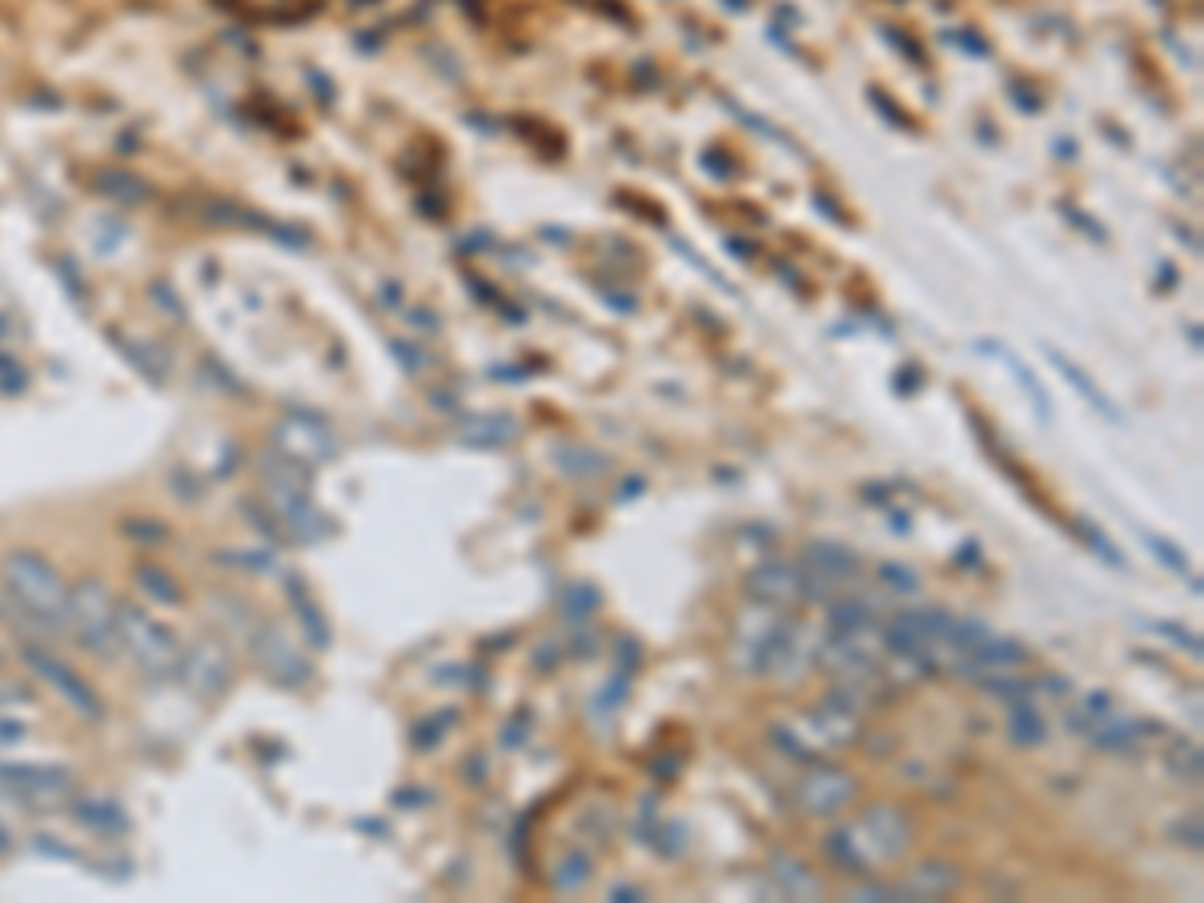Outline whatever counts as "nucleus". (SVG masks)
Listing matches in <instances>:
<instances>
[{"mask_svg":"<svg viewBox=\"0 0 1204 903\" xmlns=\"http://www.w3.org/2000/svg\"><path fill=\"white\" fill-rule=\"evenodd\" d=\"M879 578H883L891 590H899V594H916V590H920V574H916L912 566H903V562H883V566H879Z\"/></svg>","mask_w":1204,"mask_h":903,"instance_id":"nucleus-26","label":"nucleus"},{"mask_svg":"<svg viewBox=\"0 0 1204 903\" xmlns=\"http://www.w3.org/2000/svg\"><path fill=\"white\" fill-rule=\"evenodd\" d=\"M1040 687H1044V691H1052V695H1068V691H1072V683H1068V679H1044Z\"/></svg>","mask_w":1204,"mask_h":903,"instance_id":"nucleus-35","label":"nucleus"},{"mask_svg":"<svg viewBox=\"0 0 1204 903\" xmlns=\"http://www.w3.org/2000/svg\"><path fill=\"white\" fill-rule=\"evenodd\" d=\"M598 602H602L598 586H590V582H570L566 594H562V619H566V623H586V619L598 611Z\"/></svg>","mask_w":1204,"mask_h":903,"instance_id":"nucleus-16","label":"nucleus"},{"mask_svg":"<svg viewBox=\"0 0 1204 903\" xmlns=\"http://www.w3.org/2000/svg\"><path fill=\"white\" fill-rule=\"evenodd\" d=\"M615 655H619V671H627V675H635L639 663H643V647H639L635 639H619V643H615Z\"/></svg>","mask_w":1204,"mask_h":903,"instance_id":"nucleus-29","label":"nucleus"},{"mask_svg":"<svg viewBox=\"0 0 1204 903\" xmlns=\"http://www.w3.org/2000/svg\"><path fill=\"white\" fill-rule=\"evenodd\" d=\"M960 562H976V542H968V550H960Z\"/></svg>","mask_w":1204,"mask_h":903,"instance_id":"nucleus-38","label":"nucleus"},{"mask_svg":"<svg viewBox=\"0 0 1204 903\" xmlns=\"http://www.w3.org/2000/svg\"><path fill=\"white\" fill-rule=\"evenodd\" d=\"M747 594L763 607H795L803 598V566L795 562H763L747 578Z\"/></svg>","mask_w":1204,"mask_h":903,"instance_id":"nucleus-9","label":"nucleus"},{"mask_svg":"<svg viewBox=\"0 0 1204 903\" xmlns=\"http://www.w3.org/2000/svg\"><path fill=\"white\" fill-rule=\"evenodd\" d=\"M1200 747L1192 743V739H1172V747H1168V771L1176 775V779H1200Z\"/></svg>","mask_w":1204,"mask_h":903,"instance_id":"nucleus-18","label":"nucleus"},{"mask_svg":"<svg viewBox=\"0 0 1204 903\" xmlns=\"http://www.w3.org/2000/svg\"><path fill=\"white\" fill-rule=\"evenodd\" d=\"M113 623H117V643L121 651L153 679H165L181 667V647L169 627H161L149 611L129 607V602H113Z\"/></svg>","mask_w":1204,"mask_h":903,"instance_id":"nucleus-2","label":"nucleus"},{"mask_svg":"<svg viewBox=\"0 0 1204 903\" xmlns=\"http://www.w3.org/2000/svg\"><path fill=\"white\" fill-rule=\"evenodd\" d=\"M1052 362H1056V366H1060V370H1064V374H1068V378L1076 382V390H1080L1084 398H1092V402H1096V406H1100V410H1104V414H1108V418L1116 422V410H1112V402H1108V398H1104V394H1100V390H1096V386H1092V382H1088V378H1084V374H1080V370H1076L1072 362H1064V358H1060L1056 350H1052Z\"/></svg>","mask_w":1204,"mask_h":903,"instance_id":"nucleus-24","label":"nucleus"},{"mask_svg":"<svg viewBox=\"0 0 1204 903\" xmlns=\"http://www.w3.org/2000/svg\"><path fill=\"white\" fill-rule=\"evenodd\" d=\"M13 787L25 795V799H53V795H65L69 783L61 775H13Z\"/></svg>","mask_w":1204,"mask_h":903,"instance_id":"nucleus-23","label":"nucleus"},{"mask_svg":"<svg viewBox=\"0 0 1204 903\" xmlns=\"http://www.w3.org/2000/svg\"><path fill=\"white\" fill-rule=\"evenodd\" d=\"M952 631V615L944 607H916V611H899L887 627H883V647L891 655H924L944 647Z\"/></svg>","mask_w":1204,"mask_h":903,"instance_id":"nucleus-7","label":"nucleus"},{"mask_svg":"<svg viewBox=\"0 0 1204 903\" xmlns=\"http://www.w3.org/2000/svg\"><path fill=\"white\" fill-rule=\"evenodd\" d=\"M859 566H863L859 554H855L851 546H843V542H811V546L803 550V570L823 574V578H831L835 586L847 582V578H855Z\"/></svg>","mask_w":1204,"mask_h":903,"instance_id":"nucleus-10","label":"nucleus"},{"mask_svg":"<svg viewBox=\"0 0 1204 903\" xmlns=\"http://www.w3.org/2000/svg\"><path fill=\"white\" fill-rule=\"evenodd\" d=\"M823 851H827V859H835V867H843V871H867L871 863L863 859V851H859V843H855V835H851V827H835L827 839H823Z\"/></svg>","mask_w":1204,"mask_h":903,"instance_id":"nucleus-15","label":"nucleus"},{"mask_svg":"<svg viewBox=\"0 0 1204 903\" xmlns=\"http://www.w3.org/2000/svg\"><path fill=\"white\" fill-rule=\"evenodd\" d=\"M956 883H960V871L952 863H920L899 883V895L903 899H940V895L956 891Z\"/></svg>","mask_w":1204,"mask_h":903,"instance_id":"nucleus-11","label":"nucleus"},{"mask_svg":"<svg viewBox=\"0 0 1204 903\" xmlns=\"http://www.w3.org/2000/svg\"><path fill=\"white\" fill-rule=\"evenodd\" d=\"M631 679H635V675H627V671H615V675H611V683L594 695V703H590V707H594V715H598V719H602V715H615V711L623 707V699H627V691H631Z\"/></svg>","mask_w":1204,"mask_h":903,"instance_id":"nucleus-21","label":"nucleus"},{"mask_svg":"<svg viewBox=\"0 0 1204 903\" xmlns=\"http://www.w3.org/2000/svg\"><path fill=\"white\" fill-rule=\"evenodd\" d=\"M771 879H775L779 895H787V899H823V883L799 859H791V855H775L771 859Z\"/></svg>","mask_w":1204,"mask_h":903,"instance_id":"nucleus-12","label":"nucleus"},{"mask_svg":"<svg viewBox=\"0 0 1204 903\" xmlns=\"http://www.w3.org/2000/svg\"><path fill=\"white\" fill-rule=\"evenodd\" d=\"M611 895H615V899H623V903H635V899H643V891H635V887H615Z\"/></svg>","mask_w":1204,"mask_h":903,"instance_id":"nucleus-37","label":"nucleus"},{"mask_svg":"<svg viewBox=\"0 0 1204 903\" xmlns=\"http://www.w3.org/2000/svg\"><path fill=\"white\" fill-rule=\"evenodd\" d=\"M0 574H5L0 578L5 590L25 607L29 623H37L45 631H57L69 623V586L49 558H41L33 550H13L0 562Z\"/></svg>","mask_w":1204,"mask_h":903,"instance_id":"nucleus-1","label":"nucleus"},{"mask_svg":"<svg viewBox=\"0 0 1204 903\" xmlns=\"http://www.w3.org/2000/svg\"><path fill=\"white\" fill-rule=\"evenodd\" d=\"M558 655H562V651H558V643H546V647H538V651H534V667H554V663H558Z\"/></svg>","mask_w":1204,"mask_h":903,"instance_id":"nucleus-32","label":"nucleus"},{"mask_svg":"<svg viewBox=\"0 0 1204 903\" xmlns=\"http://www.w3.org/2000/svg\"><path fill=\"white\" fill-rule=\"evenodd\" d=\"M1164 727L1160 723H1148V719H1116V723H1104V727H1092L1088 739L1092 747L1100 751H1132L1140 743V735H1160Z\"/></svg>","mask_w":1204,"mask_h":903,"instance_id":"nucleus-13","label":"nucleus"},{"mask_svg":"<svg viewBox=\"0 0 1204 903\" xmlns=\"http://www.w3.org/2000/svg\"><path fill=\"white\" fill-rule=\"evenodd\" d=\"M570 651H574V655H582V659H590L598 647H594V639H590V635H574V647H570Z\"/></svg>","mask_w":1204,"mask_h":903,"instance_id":"nucleus-34","label":"nucleus"},{"mask_svg":"<svg viewBox=\"0 0 1204 903\" xmlns=\"http://www.w3.org/2000/svg\"><path fill=\"white\" fill-rule=\"evenodd\" d=\"M855 795H859L855 775H847L843 767H827V763L815 767V771H807V775L799 779V787H795L799 811H803V815H815V819H827V815L843 811L847 803H855Z\"/></svg>","mask_w":1204,"mask_h":903,"instance_id":"nucleus-8","label":"nucleus"},{"mask_svg":"<svg viewBox=\"0 0 1204 903\" xmlns=\"http://www.w3.org/2000/svg\"><path fill=\"white\" fill-rule=\"evenodd\" d=\"M1140 534H1144L1148 550H1152V554H1156V558H1160V562H1164L1168 570L1184 574V578H1188V586H1192V590H1200V582H1196V578L1188 574V558H1184V554H1180V550H1176V546H1172L1168 538H1160V534H1152V530H1140Z\"/></svg>","mask_w":1204,"mask_h":903,"instance_id":"nucleus-22","label":"nucleus"},{"mask_svg":"<svg viewBox=\"0 0 1204 903\" xmlns=\"http://www.w3.org/2000/svg\"><path fill=\"white\" fill-rule=\"evenodd\" d=\"M851 835L867 863H887L912 847V815L895 803H875L851 823Z\"/></svg>","mask_w":1204,"mask_h":903,"instance_id":"nucleus-3","label":"nucleus"},{"mask_svg":"<svg viewBox=\"0 0 1204 903\" xmlns=\"http://www.w3.org/2000/svg\"><path fill=\"white\" fill-rule=\"evenodd\" d=\"M988 695H996V699H1008V703H1016V699H1032V691H1036V683L1032 679H1024V675H1004V671H988V675H980L976 679Z\"/></svg>","mask_w":1204,"mask_h":903,"instance_id":"nucleus-17","label":"nucleus"},{"mask_svg":"<svg viewBox=\"0 0 1204 903\" xmlns=\"http://www.w3.org/2000/svg\"><path fill=\"white\" fill-rule=\"evenodd\" d=\"M819 655V639L807 623H775L763 647V667L759 675H771L779 683H795Z\"/></svg>","mask_w":1204,"mask_h":903,"instance_id":"nucleus-5","label":"nucleus"},{"mask_svg":"<svg viewBox=\"0 0 1204 903\" xmlns=\"http://www.w3.org/2000/svg\"><path fill=\"white\" fill-rule=\"evenodd\" d=\"M883 655H887L883 631H875V623H863V627H851V631H831L819 643L815 663L827 667L839 679V675H871V671H879Z\"/></svg>","mask_w":1204,"mask_h":903,"instance_id":"nucleus-4","label":"nucleus"},{"mask_svg":"<svg viewBox=\"0 0 1204 903\" xmlns=\"http://www.w3.org/2000/svg\"><path fill=\"white\" fill-rule=\"evenodd\" d=\"M1080 534H1084V542H1088V546H1092V550H1096V554H1100L1108 566H1116V570H1124V566H1128V558H1124V554H1120V550H1116V546L1104 538V530H1100V526H1092V522H1080Z\"/></svg>","mask_w":1204,"mask_h":903,"instance_id":"nucleus-25","label":"nucleus"},{"mask_svg":"<svg viewBox=\"0 0 1204 903\" xmlns=\"http://www.w3.org/2000/svg\"><path fill=\"white\" fill-rule=\"evenodd\" d=\"M651 771H655L659 779H675V775H679V759H675V755H667V759H655V763H651Z\"/></svg>","mask_w":1204,"mask_h":903,"instance_id":"nucleus-33","label":"nucleus"},{"mask_svg":"<svg viewBox=\"0 0 1204 903\" xmlns=\"http://www.w3.org/2000/svg\"><path fill=\"white\" fill-rule=\"evenodd\" d=\"M1152 635H1160V639H1172L1176 647H1184V651H1192V655H1200V643H1196V635H1188L1184 627H1176V623H1144Z\"/></svg>","mask_w":1204,"mask_h":903,"instance_id":"nucleus-27","label":"nucleus"},{"mask_svg":"<svg viewBox=\"0 0 1204 903\" xmlns=\"http://www.w3.org/2000/svg\"><path fill=\"white\" fill-rule=\"evenodd\" d=\"M827 623H831V631H851V627H863V623H871V607H867L863 598H839V602H831Z\"/></svg>","mask_w":1204,"mask_h":903,"instance_id":"nucleus-19","label":"nucleus"},{"mask_svg":"<svg viewBox=\"0 0 1204 903\" xmlns=\"http://www.w3.org/2000/svg\"><path fill=\"white\" fill-rule=\"evenodd\" d=\"M586 879H590V859L582 851L562 855V863L554 867V887L558 891H578V887H586Z\"/></svg>","mask_w":1204,"mask_h":903,"instance_id":"nucleus-20","label":"nucleus"},{"mask_svg":"<svg viewBox=\"0 0 1204 903\" xmlns=\"http://www.w3.org/2000/svg\"><path fill=\"white\" fill-rule=\"evenodd\" d=\"M1108 707H1112V695H1108V691H1096V695H1088V699H1084V707H1080V711H1084V719H1104V715H1108Z\"/></svg>","mask_w":1204,"mask_h":903,"instance_id":"nucleus-30","label":"nucleus"},{"mask_svg":"<svg viewBox=\"0 0 1204 903\" xmlns=\"http://www.w3.org/2000/svg\"><path fill=\"white\" fill-rule=\"evenodd\" d=\"M891 530H899V534H908V530H912L908 514H903V510H895V514H891Z\"/></svg>","mask_w":1204,"mask_h":903,"instance_id":"nucleus-36","label":"nucleus"},{"mask_svg":"<svg viewBox=\"0 0 1204 903\" xmlns=\"http://www.w3.org/2000/svg\"><path fill=\"white\" fill-rule=\"evenodd\" d=\"M851 899H859V903H887V899H903V895L891 883H859L851 891Z\"/></svg>","mask_w":1204,"mask_h":903,"instance_id":"nucleus-28","label":"nucleus"},{"mask_svg":"<svg viewBox=\"0 0 1204 903\" xmlns=\"http://www.w3.org/2000/svg\"><path fill=\"white\" fill-rule=\"evenodd\" d=\"M526 727H530V715L522 711V715H518V723H506V731H502V747H522V743H526Z\"/></svg>","mask_w":1204,"mask_h":903,"instance_id":"nucleus-31","label":"nucleus"},{"mask_svg":"<svg viewBox=\"0 0 1204 903\" xmlns=\"http://www.w3.org/2000/svg\"><path fill=\"white\" fill-rule=\"evenodd\" d=\"M69 623L81 631L85 647L97 655H109L117 647V623H113V598L97 582H77L69 590Z\"/></svg>","mask_w":1204,"mask_h":903,"instance_id":"nucleus-6","label":"nucleus"},{"mask_svg":"<svg viewBox=\"0 0 1204 903\" xmlns=\"http://www.w3.org/2000/svg\"><path fill=\"white\" fill-rule=\"evenodd\" d=\"M1008 735H1012V743H1020V747H1040V743H1044L1048 727H1044L1040 711L1032 707V699L1008 703Z\"/></svg>","mask_w":1204,"mask_h":903,"instance_id":"nucleus-14","label":"nucleus"}]
</instances>
